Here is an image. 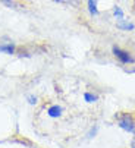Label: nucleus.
Listing matches in <instances>:
<instances>
[{
    "instance_id": "nucleus-1",
    "label": "nucleus",
    "mask_w": 135,
    "mask_h": 148,
    "mask_svg": "<svg viewBox=\"0 0 135 148\" xmlns=\"http://www.w3.org/2000/svg\"><path fill=\"white\" fill-rule=\"evenodd\" d=\"M112 51H113V56H115L121 63H123V65H131V63H134V62H135V57H134L131 53H128V51L122 50V49H121V47H118V46H113Z\"/></svg>"
},
{
    "instance_id": "nucleus-2",
    "label": "nucleus",
    "mask_w": 135,
    "mask_h": 148,
    "mask_svg": "<svg viewBox=\"0 0 135 148\" xmlns=\"http://www.w3.org/2000/svg\"><path fill=\"white\" fill-rule=\"evenodd\" d=\"M119 126H121L123 131L131 132V134H134V131H135V123H134V120H132L128 114L119 117Z\"/></svg>"
},
{
    "instance_id": "nucleus-8",
    "label": "nucleus",
    "mask_w": 135,
    "mask_h": 148,
    "mask_svg": "<svg viewBox=\"0 0 135 148\" xmlns=\"http://www.w3.org/2000/svg\"><path fill=\"white\" fill-rule=\"evenodd\" d=\"M84 100L87 101V103H96L97 100H98V97L96 95V94H93V92H84Z\"/></svg>"
},
{
    "instance_id": "nucleus-10",
    "label": "nucleus",
    "mask_w": 135,
    "mask_h": 148,
    "mask_svg": "<svg viewBox=\"0 0 135 148\" xmlns=\"http://www.w3.org/2000/svg\"><path fill=\"white\" fill-rule=\"evenodd\" d=\"M54 3H60V5H69V6H78V0H52Z\"/></svg>"
},
{
    "instance_id": "nucleus-3",
    "label": "nucleus",
    "mask_w": 135,
    "mask_h": 148,
    "mask_svg": "<svg viewBox=\"0 0 135 148\" xmlns=\"http://www.w3.org/2000/svg\"><path fill=\"white\" fill-rule=\"evenodd\" d=\"M0 53L2 54H8V56H12L16 53V46L15 43L9 41V43H0Z\"/></svg>"
},
{
    "instance_id": "nucleus-13",
    "label": "nucleus",
    "mask_w": 135,
    "mask_h": 148,
    "mask_svg": "<svg viewBox=\"0 0 135 148\" xmlns=\"http://www.w3.org/2000/svg\"><path fill=\"white\" fill-rule=\"evenodd\" d=\"M134 135H135V131H134Z\"/></svg>"
},
{
    "instance_id": "nucleus-7",
    "label": "nucleus",
    "mask_w": 135,
    "mask_h": 148,
    "mask_svg": "<svg viewBox=\"0 0 135 148\" xmlns=\"http://www.w3.org/2000/svg\"><path fill=\"white\" fill-rule=\"evenodd\" d=\"M0 3H3L6 8H9V9H15V10L21 8V6L15 2V0H0Z\"/></svg>"
},
{
    "instance_id": "nucleus-11",
    "label": "nucleus",
    "mask_w": 135,
    "mask_h": 148,
    "mask_svg": "<svg viewBox=\"0 0 135 148\" xmlns=\"http://www.w3.org/2000/svg\"><path fill=\"white\" fill-rule=\"evenodd\" d=\"M27 100H28V103L32 104V106L37 104V97H35V95H27Z\"/></svg>"
},
{
    "instance_id": "nucleus-6",
    "label": "nucleus",
    "mask_w": 135,
    "mask_h": 148,
    "mask_svg": "<svg viewBox=\"0 0 135 148\" xmlns=\"http://www.w3.org/2000/svg\"><path fill=\"white\" fill-rule=\"evenodd\" d=\"M62 112H63V109L60 107V106H52V107H49V110H47V114L50 117L56 119V117H60L62 116Z\"/></svg>"
},
{
    "instance_id": "nucleus-12",
    "label": "nucleus",
    "mask_w": 135,
    "mask_h": 148,
    "mask_svg": "<svg viewBox=\"0 0 135 148\" xmlns=\"http://www.w3.org/2000/svg\"><path fill=\"white\" fill-rule=\"evenodd\" d=\"M97 134V126L96 128H93L91 131H90V134H88V138H93V135H96Z\"/></svg>"
},
{
    "instance_id": "nucleus-4",
    "label": "nucleus",
    "mask_w": 135,
    "mask_h": 148,
    "mask_svg": "<svg viewBox=\"0 0 135 148\" xmlns=\"http://www.w3.org/2000/svg\"><path fill=\"white\" fill-rule=\"evenodd\" d=\"M116 27H118V29H121V31H134V29H135V25H134L132 22H129V21H126L125 18L121 19V21H118Z\"/></svg>"
},
{
    "instance_id": "nucleus-5",
    "label": "nucleus",
    "mask_w": 135,
    "mask_h": 148,
    "mask_svg": "<svg viewBox=\"0 0 135 148\" xmlns=\"http://www.w3.org/2000/svg\"><path fill=\"white\" fill-rule=\"evenodd\" d=\"M87 6H88V12H90V15H91V16H97L100 13L96 0H87Z\"/></svg>"
},
{
    "instance_id": "nucleus-9",
    "label": "nucleus",
    "mask_w": 135,
    "mask_h": 148,
    "mask_svg": "<svg viewBox=\"0 0 135 148\" xmlns=\"http://www.w3.org/2000/svg\"><path fill=\"white\" fill-rule=\"evenodd\" d=\"M113 16H115L118 21L123 19V18H125V13H123L122 8H119V6H115V8H113Z\"/></svg>"
}]
</instances>
